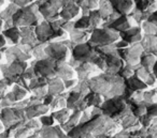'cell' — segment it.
I'll return each mask as SVG.
<instances>
[{
  "label": "cell",
  "mask_w": 157,
  "mask_h": 138,
  "mask_svg": "<svg viewBox=\"0 0 157 138\" xmlns=\"http://www.w3.org/2000/svg\"><path fill=\"white\" fill-rule=\"evenodd\" d=\"M113 12H115L118 15H128L132 11L135 3L133 1H121V0H115V1H110Z\"/></svg>",
  "instance_id": "obj_20"
},
{
  "label": "cell",
  "mask_w": 157,
  "mask_h": 138,
  "mask_svg": "<svg viewBox=\"0 0 157 138\" xmlns=\"http://www.w3.org/2000/svg\"><path fill=\"white\" fill-rule=\"evenodd\" d=\"M2 35L6 38V40H9L12 44L18 45L21 41V30L18 27L12 26L10 28H7L2 31Z\"/></svg>",
  "instance_id": "obj_25"
},
{
  "label": "cell",
  "mask_w": 157,
  "mask_h": 138,
  "mask_svg": "<svg viewBox=\"0 0 157 138\" xmlns=\"http://www.w3.org/2000/svg\"><path fill=\"white\" fill-rule=\"evenodd\" d=\"M118 34L122 41L126 42L128 45H133V44L140 43V41L142 40V29L139 26H133L132 28L120 32Z\"/></svg>",
  "instance_id": "obj_16"
},
{
  "label": "cell",
  "mask_w": 157,
  "mask_h": 138,
  "mask_svg": "<svg viewBox=\"0 0 157 138\" xmlns=\"http://www.w3.org/2000/svg\"><path fill=\"white\" fill-rule=\"evenodd\" d=\"M63 85H65V89L69 90V89H73L74 87L76 86L78 80L76 79H69V80H63Z\"/></svg>",
  "instance_id": "obj_36"
},
{
  "label": "cell",
  "mask_w": 157,
  "mask_h": 138,
  "mask_svg": "<svg viewBox=\"0 0 157 138\" xmlns=\"http://www.w3.org/2000/svg\"><path fill=\"white\" fill-rule=\"evenodd\" d=\"M1 58H2V55H1V53H0V60H1Z\"/></svg>",
  "instance_id": "obj_47"
},
{
  "label": "cell",
  "mask_w": 157,
  "mask_h": 138,
  "mask_svg": "<svg viewBox=\"0 0 157 138\" xmlns=\"http://www.w3.org/2000/svg\"><path fill=\"white\" fill-rule=\"evenodd\" d=\"M75 75L76 74L74 69H72L68 64V62L56 63V67H55V77L60 78L61 80H69L74 79Z\"/></svg>",
  "instance_id": "obj_17"
},
{
  "label": "cell",
  "mask_w": 157,
  "mask_h": 138,
  "mask_svg": "<svg viewBox=\"0 0 157 138\" xmlns=\"http://www.w3.org/2000/svg\"><path fill=\"white\" fill-rule=\"evenodd\" d=\"M141 29L145 32V34H147V35H155L157 32V27L155 26V25L148 23L147 20H145L144 23H142Z\"/></svg>",
  "instance_id": "obj_32"
},
{
  "label": "cell",
  "mask_w": 157,
  "mask_h": 138,
  "mask_svg": "<svg viewBox=\"0 0 157 138\" xmlns=\"http://www.w3.org/2000/svg\"><path fill=\"white\" fill-rule=\"evenodd\" d=\"M147 20L148 23H151V24H153V25H155V26L157 27V10L156 11H154L152 14H151L150 16L147 17Z\"/></svg>",
  "instance_id": "obj_38"
},
{
  "label": "cell",
  "mask_w": 157,
  "mask_h": 138,
  "mask_svg": "<svg viewBox=\"0 0 157 138\" xmlns=\"http://www.w3.org/2000/svg\"><path fill=\"white\" fill-rule=\"evenodd\" d=\"M133 74H135L139 79H141L147 87L154 86L155 82H156V78L153 75L152 72L143 69V67H141L140 65H137V67H135V73Z\"/></svg>",
  "instance_id": "obj_23"
},
{
  "label": "cell",
  "mask_w": 157,
  "mask_h": 138,
  "mask_svg": "<svg viewBox=\"0 0 157 138\" xmlns=\"http://www.w3.org/2000/svg\"><path fill=\"white\" fill-rule=\"evenodd\" d=\"M2 132H5V126H3V124L1 123V121H0V134L2 133Z\"/></svg>",
  "instance_id": "obj_42"
},
{
  "label": "cell",
  "mask_w": 157,
  "mask_h": 138,
  "mask_svg": "<svg viewBox=\"0 0 157 138\" xmlns=\"http://www.w3.org/2000/svg\"><path fill=\"white\" fill-rule=\"evenodd\" d=\"M5 2L6 1H0V7H2V5H5Z\"/></svg>",
  "instance_id": "obj_46"
},
{
  "label": "cell",
  "mask_w": 157,
  "mask_h": 138,
  "mask_svg": "<svg viewBox=\"0 0 157 138\" xmlns=\"http://www.w3.org/2000/svg\"><path fill=\"white\" fill-rule=\"evenodd\" d=\"M129 138H140V137H138V136H135V135H130V133H129Z\"/></svg>",
  "instance_id": "obj_44"
},
{
  "label": "cell",
  "mask_w": 157,
  "mask_h": 138,
  "mask_svg": "<svg viewBox=\"0 0 157 138\" xmlns=\"http://www.w3.org/2000/svg\"><path fill=\"white\" fill-rule=\"evenodd\" d=\"M55 67H56V62L45 57L43 59L35 61L31 69H33L36 77H42L48 80L55 77Z\"/></svg>",
  "instance_id": "obj_9"
},
{
  "label": "cell",
  "mask_w": 157,
  "mask_h": 138,
  "mask_svg": "<svg viewBox=\"0 0 157 138\" xmlns=\"http://www.w3.org/2000/svg\"><path fill=\"white\" fill-rule=\"evenodd\" d=\"M120 124L123 131H127V132H132V131H135V129H140V126H141L139 123V119L131 114L124 117V118L120 121Z\"/></svg>",
  "instance_id": "obj_24"
},
{
  "label": "cell",
  "mask_w": 157,
  "mask_h": 138,
  "mask_svg": "<svg viewBox=\"0 0 157 138\" xmlns=\"http://www.w3.org/2000/svg\"><path fill=\"white\" fill-rule=\"evenodd\" d=\"M133 20L129 17L128 15H120L115 18L112 23L108 24L107 28L111 29V30L115 31V32L120 33V32H123V31H126L128 29L132 28L133 27Z\"/></svg>",
  "instance_id": "obj_15"
},
{
  "label": "cell",
  "mask_w": 157,
  "mask_h": 138,
  "mask_svg": "<svg viewBox=\"0 0 157 138\" xmlns=\"http://www.w3.org/2000/svg\"><path fill=\"white\" fill-rule=\"evenodd\" d=\"M145 114H147V116L151 117L152 119L157 118V103L148 104V105L146 106Z\"/></svg>",
  "instance_id": "obj_35"
},
{
  "label": "cell",
  "mask_w": 157,
  "mask_h": 138,
  "mask_svg": "<svg viewBox=\"0 0 157 138\" xmlns=\"http://www.w3.org/2000/svg\"><path fill=\"white\" fill-rule=\"evenodd\" d=\"M88 89L92 92L101 95L103 100L121 96L124 92V79L117 74L98 73L87 80Z\"/></svg>",
  "instance_id": "obj_1"
},
{
  "label": "cell",
  "mask_w": 157,
  "mask_h": 138,
  "mask_svg": "<svg viewBox=\"0 0 157 138\" xmlns=\"http://www.w3.org/2000/svg\"><path fill=\"white\" fill-rule=\"evenodd\" d=\"M2 25H3V22L1 20V18H0V30H1V28H2Z\"/></svg>",
  "instance_id": "obj_45"
},
{
  "label": "cell",
  "mask_w": 157,
  "mask_h": 138,
  "mask_svg": "<svg viewBox=\"0 0 157 138\" xmlns=\"http://www.w3.org/2000/svg\"><path fill=\"white\" fill-rule=\"evenodd\" d=\"M121 59L125 62V64L130 65V67H137L139 65L140 57L143 54V48L140 45V43L129 45L126 48L117 49Z\"/></svg>",
  "instance_id": "obj_10"
},
{
  "label": "cell",
  "mask_w": 157,
  "mask_h": 138,
  "mask_svg": "<svg viewBox=\"0 0 157 138\" xmlns=\"http://www.w3.org/2000/svg\"><path fill=\"white\" fill-rule=\"evenodd\" d=\"M143 102L145 104L157 103V88H153L151 90H145L143 92Z\"/></svg>",
  "instance_id": "obj_30"
},
{
  "label": "cell",
  "mask_w": 157,
  "mask_h": 138,
  "mask_svg": "<svg viewBox=\"0 0 157 138\" xmlns=\"http://www.w3.org/2000/svg\"><path fill=\"white\" fill-rule=\"evenodd\" d=\"M38 134H39V138H58L55 126H50V127L42 126L38 131Z\"/></svg>",
  "instance_id": "obj_29"
},
{
  "label": "cell",
  "mask_w": 157,
  "mask_h": 138,
  "mask_svg": "<svg viewBox=\"0 0 157 138\" xmlns=\"http://www.w3.org/2000/svg\"><path fill=\"white\" fill-rule=\"evenodd\" d=\"M38 10L45 22H55L59 20L61 1H37Z\"/></svg>",
  "instance_id": "obj_8"
},
{
  "label": "cell",
  "mask_w": 157,
  "mask_h": 138,
  "mask_svg": "<svg viewBox=\"0 0 157 138\" xmlns=\"http://www.w3.org/2000/svg\"><path fill=\"white\" fill-rule=\"evenodd\" d=\"M48 110H50L48 106H45L33 95L31 97H29V104L25 107L24 112L26 120H30V119H36L37 117L40 118L41 116H44L45 114H48Z\"/></svg>",
  "instance_id": "obj_11"
},
{
  "label": "cell",
  "mask_w": 157,
  "mask_h": 138,
  "mask_svg": "<svg viewBox=\"0 0 157 138\" xmlns=\"http://www.w3.org/2000/svg\"><path fill=\"white\" fill-rule=\"evenodd\" d=\"M6 45H7V40L2 35V33H0V48L5 47Z\"/></svg>",
  "instance_id": "obj_40"
},
{
  "label": "cell",
  "mask_w": 157,
  "mask_h": 138,
  "mask_svg": "<svg viewBox=\"0 0 157 138\" xmlns=\"http://www.w3.org/2000/svg\"><path fill=\"white\" fill-rule=\"evenodd\" d=\"M6 57H7L8 63L14 62V61H25V62H27L29 59L33 58V56L25 53L20 45L9 46V47L6 48Z\"/></svg>",
  "instance_id": "obj_13"
},
{
  "label": "cell",
  "mask_w": 157,
  "mask_h": 138,
  "mask_svg": "<svg viewBox=\"0 0 157 138\" xmlns=\"http://www.w3.org/2000/svg\"><path fill=\"white\" fill-rule=\"evenodd\" d=\"M40 120V124L41 126L44 127H50V126H54V118H53L52 114H44V116H41L39 118Z\"/></svg>",
  "instance_id": "obj_33"
},
{
  "label": "cell",
  "mask_w": 157,
  "mask_h": 138,
  "mask_svg": "<svg viewBox=\"0 0 157 138\" xmlns=\"http://www.w3.org/2000/svg\"><path fill=\"white\" fill-rule=\"evenodd\" d=\"M124 86L125 89H127L130 92H137V91H145L148 88L141 79L137 77V76L133 74L131 77L127 78L124 80Z\"/></svg>",
  "instance_id": "obj_21"
},
{
  "label": "cell",
  "mask_w": 157,
  "mask_h": 138,
  "mask_svg": "<svg viewBox=\"0 0 157 138\" xmlns=\"http://www.w3.org/2000/svg\"><path fill=\"white\" fill-rule=\"evenodd\" d=\"M24 125L27 127L28 129H30V131H33V132H36V129H38L39 131L40 129H41V124H40V122H38L36 119H30V120H28V121H25V123H24Z\"/></svg>",
  "instance_id": "obj_34"
},
{
  "label": "cell",
  "mask_w": 157,
  "mask_h": 138,
  "mask_svg": "<svg viewBox=\"0 0 157 138\" xmlns=\"http://www.w3.org/2000/svg\"><path fill=\"white\" fill-rule=\"evenodd\" d=\"M97 55L98 54L96 53L94 46L88 42H86V43L78 44V45L74 46L71 50V57L70 58L75 60L78 63L88 62L93 64Z\"/></svg>",
  "instance_id": "obj_5"
},
{
  "label": "cell",
  "mask_w": 157,
  "mask_h": 138,
  "mask_svg": "<svg viewBox=\"0 0 157 138\" xmlns=\"http://www.w3.org/2000/svg\"><path fill=\"white\" fill-rule=\"evenodd\" d=\"M74 71H75V74L78 78V82H87L93 76L98 74V69L94 64L88 62L80 63L74 69Z\"/></svg>",
  "instance_id": "obj_14"
},
{
  "label": "cell",
  "mask_w": 157,
  "mask_h": 138,
  "mask_svg": "<svg viewBox=\"0 0 157 138\" xmlns=\"http://www.w3.org/2000/svg\"><path fill=\"white\" fill-rule=\"evenodd\" d=\"M81 9L75 3V1H61V9L59 11V18L63 22H72L78 14Z\"/></svg>",
  "instance_id": "obj_12"
},
{
  "label": "cell",
  "mask_w": 157,
  "mask_h": 138,
  "mask_svg": "<svg viewBox=\"0 0 157 138\" xmlns=\"http://www.w3.org/2000/svg\"><path fill=\"white\" fill-rule=\"evenodd\" d=\"M152 73H153V75L155 76V78L157 79V59H156V62L154 63V67H153V69H152Z\"/></svg>",
  "instance_id": "obj_41"
},
{
  "label": "cell",
  "mask_w": 157,
  "mask_h": 138,
  "mask_svg": "<svg viewBox=\"0 0 157 138\" xmlns=\"http://www.w3.org/2000/svg\"><path fill=\"white\" fill-rule=\"evenodd\" d=\"M110 138H129V132L123 131L122 129V131L115 133L112 137H110Z\"/></svg>",
  "instance_id": "obj_37"
},
{
  "label": "cell",
  "mask_w": 157,
  "mask_h": 138,
  "mask_svg": "<svg viewBox=\"0 0 157 138\" xmlns=\"http://www.w3.org/2000/svg\"><path fill=\"white\" fill-rule=\"evenodd\" d=\"M70 49L63 43V42H51L46 44L44 47V54L45 57L52 59L56 63L67 62L69 58Z\"/></svg>",
  "instance_id": "obj_6"
},
{
  "label": "cell",
  "mask_w": 157,
  "mask_h": 138,
  "mask_svg": "<svg viewBox=\"0 0 157 138\" xmlns=\"http://www.w3.org/2000/svg\"><path fill=\"white\" fill-rule=\"evenodd\" d=\"M156 57L152 54H146L143 53L142 56L140 57V61H139V65L143 69L147 70V71L152 72V69L154 67V63L156 62Z\"/></svg>",
  "instance_id": "obj_27"
},
{
  "label": "cell",
  "mask_w": 157,
  "mask_h": 138,
  "mask_svg": "<svg viewBox=\"0 0 157 138\" xmlns=\"http://www.w3.org/2000/svg\"><path fill=\"white\" fill-rule=\"evenodd\" d=\"M0 121L3 124L5 129H8V127L18 122H22V121H26L24 109L17 107L16 105L12 106V107L2 108L0 111Z\"/></svg>",
  "instance_id": "obj_7"
},
{
  "label": "cell",
  "mask_w": 157,
  "mask_h": 138,
  "mask_svg": "<svg viewBox=\"0 0 157 138\" xmlns=\"http://www.w3.org/2000/svg\"><path fill=\"white\" fill-rule=\"evenodd\" d=\"M135 67H130V65H127L125 64L124 67L121 69V71L117 73V75L120 76L121 78H123V79H127V78L131 77V76L133 75V73H135Z\"/></svg>",
  "instance_id": "obj_31"
},
{
  "label": "cell",
  "mask_w": 157,
  "mask_h": 138,
  "mask_svg": "<svg viewBox=\"0 0 157 138\" xmlns=\"http://www.w3.org/2000/svg\"><path fill=\"white\" fill-rule=\"evenodd\" d=\"M103 101H105V100H103V97L101 96V95L97 94V93H95V92H92V91H90V92L84 96V102H85V104L87 105L88 108L99 107V106L103 103Z\"/></svg>",
  "instance_id": "obj_26"
},
{
  "label": "cell",
  "mask_w": 157,
  "mask_h": 138,
  "mask_svg": "<svg viewBox=\"0 0 157 138\" xmlns=\"http://www.w3.org/2000/svg\"><path fill=\"white\" fill-rule=\"evenodd\" d=\"M65 85L63 82L60 78L53 77L51 79H48V94L53 95V96H57V95H60L65 91Z\"/></svg>",
  "instance_id": "obj_22"
},
{
  "label": "cell",
  "mask_w": 157,
  "mask_h": 138,
  "mask_svg": "<svg viewBox=\"0 0 157 138\" xmlns=\"http://www.w3.org/2000/svg\"><path fill=\"white\" fill-rule=\"evenodd\" d=\"M21 30V41L18 45L23 46H33L39 43L35 34V28L33 27H22Z\"/></svg>",
  "instance_id": "obj_18"
},
{
  "label": "cell",
  "mask_w": 157,
  "mask_h": 138,
  "mask_svg": "<svg viewBox=\"0 0 157 138\" xmlns=\"http://www.w3.org/2000/svg\"><path fill=\"white\" fill-rule=\"evenodd\" d=\"M143 138H157V137H155V136H153V135H150V134H147V135L144 136Z\"/></svg>",
  "instance_id": "obj_43"
},
{
  "label": "cell",
  "mask_w": 157,
  "mask_h": 138,
  "mask_svg": "<svg viewBox=\"0 0 157 138\" xmlns=\"http://www.w3.org/2000/svg\"><path fill=\"white\" fill-rule=\"evenodd\" d=\"M27 95V90L25 88H23L22 86H18V85H13L12 86V90L9 91L7 94L5 95L10 102L15 105V103H20V102L26 100Z\"/></svg>",
  "instance_id": "obj_19"
},
{
  "label": "cell",
  "mask_w": 157,
  "mask_h": 138,
  "mask_svg": "<svg viewBox=\"0 0 157 138\" xmlns=\"http://www.w3.org/2000/svg\"><path fill=\"white\" fill-rule=\"evenodd\" d=\"M70 111H71V110H69L67 107H65V108H61V109H58V110H56V111L52 112L51 114L53 116L54 120L59 123V125H63V124H65L68 121V119H69L70 114H71Z\"/></svg>",
  "instance_id": "obj_28"
},
{
  "label": "cell",
  "mask_w": 157,
  "mask_h": 138,
  "mask_svg": "<svg viewBox=\"0 0 157 138\" xmlns=\"http://www.w3.org/2000/svg\"><path fill=\"white\" fill-rule=\"evenodd\" d=\"M101 112L105 117H108L111 120L120 123L124 117L130 114V108L126 104L125 100L121 96H115L112 99L105 100L100 105Z\"/></svg>",
  "instance_id": "obj_3"
},
{
  "label": "cell",
  "mask_w": 157,
  "mask_h": 138,
  "mask_svg": "<svg viewBox=\"0 0 157 138\" xmlns=\"http://www.w3.org/2000/svg\"><path fill=\"white\" fill-rule=\"evenodd\" d=\"M7 88H8V86L5 80L3 79L0 80V100H1V97L5 96V92H6V90H7Z\"/></svg>",
  "instance_id": "obj_39"
},
{
  "label": "cell",
  "mask_w": 157,
  "mask_h": 138,
  "mask_svg": "<svg viewBox=\"0 0 157 138\" xmlns=\"http://www.w3.org/2000/svg\"><path fill=\"white\" fill-rule=\"evenodd\" d=\"M43 20L41 14L38 10V5L36 2L30 3L25 8H21L15 12L12 17V26L18 27H37Z\"/></svg>",
  "instance_id": "obj_2"
},
{
  "label": "cell",
  "mask_w": 157,
  "mask_h": 138,
  "mask_svg": "<svg viewBox=\"0 0 157 138\" xmlns=\"http://www.w3.org/2000/svg\"><path fill=\"white\" fill-rule=\"evenodd\" d=\"M120 39V34L107 27L96 28L90 32L88 43L94 47H105L115 44Z\"/></svg>",
  "instance_id": "obj_4"
}]
</instances>
